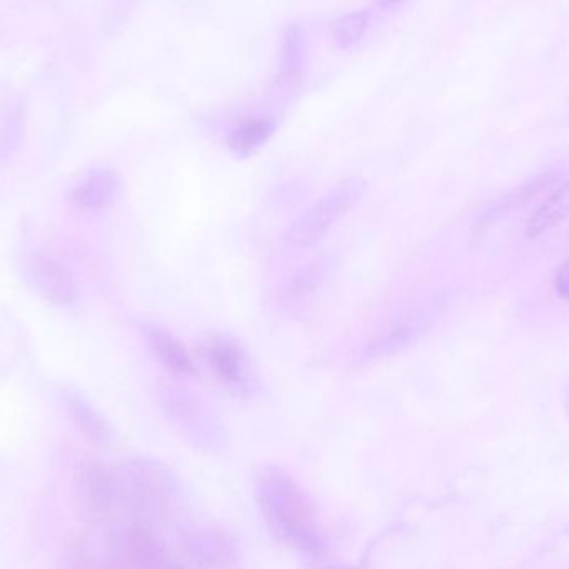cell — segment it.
Masks as SVG:
<instances>
[{"instance_id": "44dd1931", "label": "cell", "mask_w": 569, "mask_h": 569, "mask_svg": "<svg viewBox=\"0 0 569 569\" xmlns=\"http://www.w3.org/2000/svg\"><path fill=\"white\" fill-rule=\"evenodd\" d=\"M567 407H568V410H569V393H568V398H567Z\"/></svg>"}, {"instance_id": "7c38bea8", "label": "cell", "mask_w": 569, "mask_h": 569, "mask_svg": "<svg viewBox=\"0 0 569 569\" xmlns=\"http://www.w3.org/2000/svg\"><path fill=\"white\" fill-rule=\"evenodd\" d=\"M120 192V179L112 170H97L77 183L70 192L73 206L83 210H99L110 206Z\"/></svg>"}, {"instance_id": "ffe728a7", "label": "cell", "mask_w": 569, "mask_h": 569, "mask_svg": "<svg viewBox=\"0 0 569 569\" xmlns=\"http://www.w3.org/2000/svg\"><path fill=\"white\" fill-rule=\"evenodd\" d=\"M170 569H193L192 567H172Z\"/></svg>"}, {"instance_id": "6da1fadb", "label": "cell", "mask_w": 569, "mask_h": 569, "mask_svg": "<svg viewBox=\"0 0 569 569\" xmlns=\"http://www.w3.org/2000/svg\"><path fill=\"white\" fill-rule=\"evenodd\" d=\"M256 498L277 540L313 560L328 551V538L307 491L283 468L269 465L257 475Z\"/></svg>"}, {"instance_id": "52a82bcc", "label": "cell", "mask_w": 569, "mask_h": 569, "mask_svg": "<svg viewBox=\"0 0 569 569\" xmlns=\"http://www.w3.org/2000/svg\"><path fill=\"white\" fill-rule=\"evenodd\" d=\"M23 277L33 291L49 303L69 307L76 303L79 291L72 273L43 253H32L23 262Z\"/></svg>"}, {"instance_id": "3957f363", "label": "cell", "mask_w": 569, "mask_h": 569, "mask_svg": "<svg viewBox=\"0 0 569 569\" xmlns=\"http://www.w3.org/2000/svg\"><path fill=\"white\" fill-rule=\"evenodd\" d=\"M157 401L177 433L203 453H219L227 445V430L222 420L202 397L176 383L160 381Z\"/></svg>"}, {"instance_id": "7a4b0ae2", "label": "cell", "mask_w": 569, "mask_h": 569, "mask_svg": "<svg viewBox=\"0 0 569 569\" xmlns=\"http://www.w3.org/2000/svg\"><path fill=\"white\" fill-rule=\"evenodd\" d=\"M123 497L129 498L137 523L156 530L172 520L182 493L179 480L166 465L137 457L127 463Z\"/></svg>"}, {"instance_id": "ac0fdd59", "label": "cell", "mask_w": 569, "mask_h": 569, "mask_svg": "<svg viewBox=\"0 0 569 569\" xmlns=\"http://www.w3.org/2000/svg\"><path fill=\"white\" fill-rule=\"evenodd\" d=\"M555 290L563 300H569V259L558 269L555 276Z\"/></svg>"}, {"instance_id": "30bf717a", "label": "cell", "mask_w": 569, "mask_h": 569, "mask_svg": "<svg viewBox=\"0 0 569 569\" xmlns=\"http://www.w3.org/2000/svg\"><path fill=\"white\" fill-rule=\"evenodd\" d=\"M142 331L147 347L167 370L180 375V377H199V368L193 363L189 351L169 330L159 325L149 323L142 328Z\"/></svg>"}, {"instance_id": "e0dca14e", "label": "cell", "mask_w": 569, "mask_h": 569, "mask_svg": "<svg viewBox=\"0 0 569 569\" xmlns=\"http://www.w3.org/2000/svg\"><path fill=\"white\" fill-rule=\"evenodd\" d=\"M305 62V36L300 27L291 26L284 33L283 69L287 82H295Z\"/></svg>"}, {"instance_id": "2e32d148", "label": "cell", "mask_w": 569, "mask_h": 569, "mask_svg": "<svg viewBox=\"0 0 569 569\" xmlns=\"http://www.w3.org/2000/svg\"><path fill=\"white\" fill-rule=\"evenodd\" d=\"M370 27V16L363 10L345 13L333 27V39L338 49H353L363 40Z\"/></svg>"}, {"instance_id": "9a60e30c", "label": "cell", "mask_w": 569, "mask_h": 569, "mask_svg": "<svg viewBox=\"0 0 569 569\" xmlns=\"http://www.w3.org/2000/svg\"><path fill=\"white\" fill-rule=\"evenodd\" d=\"M555 176H543L535 179L533 182L527 183V186L520 187V189L513 190V192L507 193L501 197L500 200L488 207L487 212L481 217V222L493 223L495 220L501 219L507 216L511 209L523 206V203L530 202L533 197L540 196L543 190L550 189L553 186Z\"/></svg>"}, {"instance_id": "8992f818", "label": "cell", "mask_w": 569, "mask_h": 569, "mask_svg": "<svg viewBox=\"0 0 569 569\" xmlns=\"http://www.w3.org/2000/svg\"><path fill=\"white\" fill-rule=\"evenodd\" d=\"M202 357L213 377L233 393L249 398L259 393L260 381L249 355L233 338L213 335L203 341Z\"/></svg>"}, {"instance_id": "5bb4252c", "label": "cell", "mask_w": 569, "mask_h": 569, "mask_svg": "<svg viewBox=\"0 0 569 569\" xmlns=\"http://www.w3.org/2000/svg\"><path fill=\"white\" fill-rule=\"evenodd\" d=\"M569 216V179L565 180L540 207L537 212L528 220L525 233L530 239H538V237L547 233L548 230L557 227L558 223L563 222Z\"/></svg>"}, {"instance_id": "4fadbf2b", "label": "cell", "mask_w": 569, "mask_h": 569, "mask_svg": "<svg viewBox=\"0 0 569 569\" xmlns=\"http://www.w3.org/2000/svg\"><path fill=\"white\" fill-rule=\"evenodd\" d=\"M276 129L277 120L273 117H250L229 133L227 146L236 156H250L272 139Z\"/></svg>"}, {"instance_id": "9c48e42d", "label": "cell", "mask_w": 569, "mask_h": 569, "mask_svg": "<svg viewBox=\"0 0 569 569\" xmlns=\"http://www.w3.org/2000/svg\"><path fill=\"white\" fill-rule=\"evenodd\" d=\"M187 551L193 569H236L239 565L236 545L217 530L190 535Z\"/></svg>"}, {"instance_id": "ba28073f", "label": "cell", "mask_w": 569, "mask_h": 569, "mask_svg": "<svg viewBox=\"0 0 569 569\" xmlns=\"http://www.w3.org/2000/svg\"><path fill=\"white\" fill-rule=\"evenodd\" d=\"M338 257L325 252L297 270L283 284L282 301L284 307H300L310 300L337 270Z\"/></svg>"}, {"instance_id": "8fae6325", "label": "cell", "mask_w": 569, "mask_h": 569, "mask_svg": "<svg viewBox=\"0 0 569 569\" xmlns=\"http://www.w3.org/2000/svg\"><path fill=\"white\" fill-rule=\"evenodd\" d=\"M63 403L69 411L70 420L79 428L80 433L86 435L90 441L99 447H110L116 440L112 425L107 418L87 400L79 391H63Z\"/></svg>"}, {"instance_id": "d6986e66", "label": "cell", "mask_w": 569, "mask_h": 569, "mask_svg": "<svg viewBox=\"0 0 569 569\" xmlns=\"http://www.w3.org/2000/svg\"><path fill=\"white\" fill-rule=\"evenodd\" d=\"M405 2V0H378V3H380V7H385V9H388V7H395L398 6V3Z\"/></svg>"}, {"instance_id": "277c9868", "label": "cell", "mask_w": 569, "mask_h": 569, "mask_svg": "<svg viewBox=\"0 0 569 569\" xmlns=\"http://www.w3.org/2000/svg\"><path fill=\"white\" fill-rule=\"evenodd\" d=\"M365 189L367 182L361 177H347L335 183L320 200L284 230V242L297 249L313 247L360 200Z\"/></svg>"}, {"instance_id": "5b68a950", "label": "cell", "mask_w": 569, "mask_h": 569, "mask_svg": "<svg viewBox=\"0 0 569 569\" xmlns=\"http://www.w3.org/2000/svg\"><path fill=\"white\" fill-rule=\"evenodd\" d=\"M438 311H440V307H438V301L433 300L417 305L407 313L398 317L390 327L385 328L381 333L375 335L365 345L360 353L361 363H377V361L388 360V358L408 350L433 327Z\"/></svg>"}]
</instances>
